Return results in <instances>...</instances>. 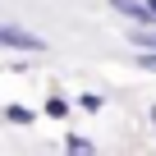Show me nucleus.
Masks as SVG:
<instances>
[{
  "mask_svg": "<svg viewBox=\"0 0 156 156\" xmlns=\"http://www.w3.org/2000/svg\"><path fill=\"white\" fill-rule=\"evenodd\" d=\"M0 46L5 51H28V55H46V41L37 32H28L23 23H0Z\"/></svg>",
  "mask_w": 156,
  "mask_h": 156,
  "instance_id": "nucleus-1",
  "label": "nucleus"
},
{
  "mask_svg": "<svg viewBox=\"0 0 156 156\" xmlns=\"http://www.w3.org/2000/svg\"><path fill=\"white\" fill-rule=\"evenodd\" d=\"M110 9H115V14H124V19H133L138 28H147V23H156V19H151V9L142 5V0H110Z\"/></svg>",
  "mask_w": 156,
  "mask_h": 156,
  "instance_id": "nucleus-2",
  "label": "nucleus"
},
{
  "mask_svg": "<svg viewBox=\"0 0 156 156\" xmlns=\"http://www.w3.org/2000/svg\"><path fill=\"white\" fill-rule=\"evenodd\" d=\"M5 119H9V124H37V115H32L28 106H5Z\"/></svg>",
  "mask_w": 156,
  "mask_h": 156,
  "instance_id": "nucleus-3",
  "label": "nucleus"
},
{
  "mask_svg": "<svg viewBox=\"0 0 156 156\" xmlns=\"http://www.w3.org/2000/svg\"><path fill=\"white\" fill-rule=\"evenodd\" d=\"M64 151H92V138H83V133H64Z\"/></svg>",
  "mask_w": 156,
  "mask_h": 156,
  "instance_id": "nucleus-4",
  "label": "nucleus"
},
{
  "mask_svg": "<svg viewBox=\"0 0 156 156\" xmlns=\"http://www.w3.org/2000/svg\"><path fill=\"white\" fill-rule=\"evenodd\" d=\"M46 115H51V119H64V115H69V101H64V97H51V101H46Z\"/></svg>",
  "mask_w": 156,
  "mask_h": 156,
  "instance_id": "nucleus-5",
  "label": "nucleus"
},
{
  "mask_svg": "<svg viewBox=\"0 0 156 156\" xmlns=\"http://www.w3.org/2000/svg\"><path fill=\"white\" fill-rule=\"evenodd\" d=\"M78 106H83V110H101L106 97H101V92H83V97H78Z\"/></svg>",
  "mask_w": 156,
  "mask_h": 156,
  "instance_id": "nucleus-6",
  "label": "nucleus"
},
{
  "mask_svg": "<svg viewBox=\"0 0 156 156\" xmlns=\"http://www.w3.org/2000/svg\"><path fill=\"white\" fill-rule=\"evenodd\" d=\"M138 60V69H147V73H156V51H142V55H133Z\"/></svg>",
  "mask_w": 156,
  "mask_h": 156,
  "instance_id": "nucleus-7",
  "label": "nucleus"
},
{
  "mask_svg": "<svg viewBox=\"0 0 156 156\" xmlns=\"http://www.w3.org/2000/svg\"><path fill=\"white\" fill-rule=\"evenodd\" d=\"M147 119H151V133H156V101H151V115H147Z\"/></svg>",
  "mask_w": 156,
  "mask_h": 156,
  "instance_id": "nucleus-8",
  "label": "nucleus"
},
{
  "mask_svg": "<svg viewBox=\"0 0 156 156\" xmlns=\"http://www.w3.org/2000/svg\"><path fill=\"white\" fill-rule=\"evenodd\" d=\"M142 5H147V9H151V19H156V0H142Z\"/></svg>",
  "mask_w": 156,
  "mask_h": 156,
  "instance_id": "nucleus-9",
  "label": "nucleus"
}]
</instances>
